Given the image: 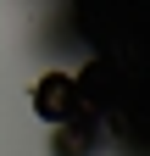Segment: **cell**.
Returning <instances> with one entry per match:
<instances>
[{
    "label": "cell",
    "instance_id": "obj_1",
    "mask_svg": "<svg viewBox=\"0 0 150 156\" xmlns=\"http://www.w3.org/2000/svg\"><path fill=\"white\" fill-rule=\"evenodd\" d=\"M78 78H67V73H45L39 84H33V112L45 117V123H72V117H78Z\"/></svg>",
    "mask_w": 150,
    "mask_h": 156
}]
</instances>
